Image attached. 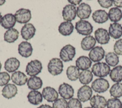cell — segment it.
<instances>
[{
	"label": "cell",
	"mask_w": 122,
	"mask_h": 108,
	"mask_svg": "<svg viewBox=\"0 0 122 108\" xmlns=\"http://www.w3.org/2000/svg\"><path fill=\"white\" fill-rule=\"evenodd\" d=\"M28 101L32 105H38L42 101V94L37 90H31L29 92L27 96Z\"/></svg>",
	"instance_id": "obj_24"
},
{
	"label": "cell",
	"mask_w": 122,
	"mask_h": 108,
	"mask_svg": "<svg viewBox=\"0 0 122 108\" xmlns=\"http://www.w3.org/2000/svg\"><path fill=\"white\" fill-rule=\"evenodd\" d=\"M52 108H68V102L63 98H58L53 103Z\"/></svg>",
	"instance_id": "obj_37"
},
{
	"label": "cell",
	"mask_w": 122,
	"mask_h": 108,
	"mask_svg": "<svg viewBox=\"0 0 122 108\" xmlns=\"http://www.w3.org/2000/svg\"><path fill=\"white\" fill-rule=\"evenodd\" d=\"M110 66L105 62H97L93 65L92 68V73L96 77L103 78L110 74Z\"/></svg>",
	"instance_id": "obj_1"
},
{
	"label": "cell",
	"mask_w": 122,
	"mask_h": 108,
	"mask_svg": "<svg viewBox=\"0 0 122 108\" xmlns=\"http://www.w3.org/2000/svg\"><path fill=\"white\" fill-rule=\"evenodd\" d=\"M75 28L79 34L85 36H89L93 31V26L91 23L82 20L76 22Z\"/></svg>",
	"instance_id": "obj_3"
},
{
	"label": "cell",
	"mask_w": 122,
	"mask_h": 108,
	"mask_svg": "<svg viewBox=\"0 0 122 108\" xmlns=\"http://www.w3.org/2000/svg\"><path fill=\"white\" fill-rule=\"evenodd\" d=\"M112 80L115 82H120L122 81V66L119 65L114 67L109 74Z\"/></svg>",
	"instance_id": "obj_29"
},
{
	"label": "cell",
	"mask_w": 122,
	"mask_h": 108,
	"mask_svg": "<svg viewBox=\"0 0 122 108\" xmlns=\"http://www.w3.org/2000/svg\"><path fill=\"white\" fill-rule=\"evenodd\" d=\"M105 51L102 47L96 46L92 48L89 53L90 59L93 62H99L104 58Z\"/></svg>",
	"instance_id": "obj_12"
},
{
	"label": "cell",
	"mask_w": 122,
	"mask_h": 108,
	"mask_svg": "<svg viewBox=\"0 0 122 108\" xmlns=\"http://www.w3.org/2000/svg\"><path fill=\"white\" fill-rule=\"evenodd\" d=\"M76 54L74 47L71 44H67L61 49L60 58L63 61L66 62L71 61Z\"/></svg>",
	"instance_id": "obj_4"
},
{
	"label": "cell",
	"mask_w": 122,
	"mask_h": 108,
	"mask_svg": "<svg viewBox=\"0 0 122 108\" xmlns=\"http://www.w3.org/2000/svg\"><path fill=\"white\" fill-rule=\"evenodd\" d=\"M1 67H2V65H1V63L0 62V69H1Z\"/></svg>",
	"instance_id": "obj_47"
},
{
	"label": "cell",
	"mask_w": 122,
	"mask_h": 108,
	"mask_svg": "<svg viewBox=\"0 0 122 108\" xmlns=\"http://www.w3.org/2000/svg\"><path fill=\"white\" fill-rule=\"evenodd\" d=\"M108 14L109 19L112 22H116L122 19V11L118 8L113 7L110 9Z\"/></svg>",
	"instance_id": "obj_31"
},
{
	"label": "cell",
	"mask_w": 122,
	"mask_h": 108,
	"mask_svg": "<svg viewBox=\"0 0 122 108\" xmlns=\"http://www.w3.org/2000/svg\"><path fill=\"white\" fill-rule=\"evenodd\" d=\"M81 0H68V2H69L71 4V5H74V6H75V5H78L81 2Z\"/></svg>",
	"instance_id": "obj_43"
},
{
	"label": "cell",
	"mask_w": 122,
	"mask_h": 108,
	"mask_svg": "<svg viewBox=\"0 0 122 108\" xmlns=\"http://www.w3.org/2000/svg\"><path fill=\"white\" fill-rule=\"evenodd\" d=\"M19 31L14 28L8 29L4 34V39L8 43H13L19 37Z\"/></svg>",
	"instance_id": "obj_30"
},
{
	"label": "cell",
	"mask_w": 122,
	"mask_h": 108,
	"mask_svg": "<svg viewBox=\"0 0 122 108\" xmlns=\"http://www.w3.org/2000/svg\"><path fill=\"white\" fill-rule=\"evenodd\" d=\"M43 98L49 102H54L58 99L59 95L55 88L50 86L43 88L42 91Z\"/></svg>",
	"instance_id": "obj_15"
},
{
	"label": "cell",
	"mask_w": 122,
	"mask_h": 108,
	"mask_svg": "<svg viewBox=\"0 0 122 108\" xmlns=\"http://www.w3.org/2000/svg\"><path fill=\"white\" fill-rule=\"evenodd\" d=\"M92 18L95 22L99 24L106 22L109 19L108 14L103 10H98L94 11L92 14Z\"/></svg>",
	"instance_id": "obj_23"
},
{
	"label": "cell",
	"mask_w": 122,
	"mask_h": 108,
	"mask_svg": "<svg viewBox=\"0 0 122 108\" xmlns=\"http://www.w3.org/2000/svg\"><path fill=\"white\" fill-rule=\"evenodd\" d=\"M5 2H6V0H0V6L3 5Z\"/></svg>",
	"instance_id": "obj_45"
},
{
	"label": "cell",
	"mask_w": 122,
	"mask_h": 108,
	"mask_svg": "<svg viewBox=\"0 0 122 108\" xmlns=\"http://www.w3.org/2000/svg\"><path fill=\"white\" fill-rule=\"evenodd\" d=\"M79 69L75 66H70L66 70L68 79L71 81H75L79 79L80 75Z\"/></svg>",
	"instance_id": "obj_33"
},
{
	"label": "cell",
	"mask_w": 122,
	"mask_h": 108,
	"mask_svg": "<svg viewBox=\"0 0 122 108\" xmlns=\"http://www.w3.org/2000/svg\"><path fill=\"white\" fill-rule=\"evenodd\" d=\"M12 81L18 86H23L25 85L28 81L27 76L20 71H17L13 72L11 76Z\"/></svg>",
	"instance_id": "obj_20"
},
{
	"label": "cell",
	"mask_w": 122,
	"mask_h": 108,
	"mask_svg": "<svg viewBox=\"0 0 122 108\" xmlns=\"http://www.w3.org/2000/svg\"><path fill=\"white\" fill-rule=\"evenodd\" d=\"M113 50L115 54L122 55V39L117 40L113 46Z\"/></svg>",
	"instance_id": "obj_40"
},
{
	"label": "cell",
	"mask_w": 122,
	"mask_h": 108,
	"mask_svg": "<svg viewBox=\"0 0 122 108\" xmlns=\"http://www.w3.org/2000/svg\"><path fill=\"white\" fill-rule=\"evenodd\" d=\"M18 50L20 56L27 58L31 55L33 48L30 42L27 41H23L19 44Z\"/></svg>",
	"instance_id": "obj_16"
},
{
	"label": "cell",
	"mask_w": 122,
	"mask_h": 108,
	"mask_svg": "<svg viewBox=\"0 0 122 108\" xmlns=\"http://www.w3.org/2000/svg\"><path fill=\"white\" fill-rule=\"evenodd\" d=\"M96 40L91 35L86 36L83 38L81 42V46L84 50L88 51L93 48L96 44Z\"/></svg>",
	"instance_id": "obj_27"
},
{
	"label": "cell",
	"mask_w": 122,
	"mask_h": 108,
	"mask_svg": "<svg viewBox=\"0 0 122 108\" xmlns=\"http://www.w3.org/2000/svg\"><path fill=\"white\" fill-rule=\"evenodd\" d=\"M49 72L52 76H57L61 74L63 71V64L61 59L57 58L51 59L47 66Z\"/></svg>",
	"instance_id": "obj_2"
},
{
	"label": "cell",
	"mask_w": 122,
	"mask_h": 108,
	"mask_svg": "<svg viewBox=\"0 0 122 108\" xmlns=\"http://www.w3.org/2000/svg\"><path fill=\"white\" fill-rule=\"evenodd\" d=\"M2 15H1V13L0 12V24L1 22V20H2Z\"/></svg>",
	"instance_id": "obj_46"
},
{
	"label": "cell",
	"mask_w": 122,
	"mask_h": 108,
	"mask_svg": "<svg viewBox=\"0 0 122 108\" xmlns=\"http://www.w3.org/2000/svg\"><path fill=\"white\" fill-rule=\"evenodd\" d=\"M20 66V61L16 58L11 57L8 59L4 63V69L8 72H14Z\"/></svg>",
	"instance_id": "obj_18"
},
{
	"label": "cell",
	"mask_w": 122,
	"mask_h": 108,
	"mask_svg": "<svg viewBox=\"0 0 122 108\" xmlns=\"http://www.w3.org/2000/svg\"><path fill=\"white\" fill-rule=\"evenodd\" d=\"M27 83L28 88L32 90H37L40 89L43 84L41 79L37 76L30 77L28 79Z\"/></svg>",
	"instance_id": "obj_28"
},
{
	"label": "cell",
	"mask_w": 122,
	"mask_h": 108,
	"mask_svg": "<svg viewBox=\"0 0 122 108\" xmlns=\"http://www.w3.org/2000/svg\"><path fill=\"white\" fill-rule=\"evenodd\" d=\"M95 39L100 44H106L109 43L110 37L108 31L103 28H98L94 32Z\"/></svg>",
	"instance_id": "obj_11"
},
{
	"label": "cell",
	"mask_w": 122,
	"mask_h": 108,
	"mask_svg": "<svg viewBox=\"0 0 122 108\" xmlns=\"http://www.w3.org/2000/svg\"><path fill=\"white\" fill-rule=\"evenodd\" d=\"M109 34L111 37L114 39H118L122 36V26L121 24L114 22L110 25Z\"/></svg>",
	"instance_id": "obj_25"
},
{
	"label": "cell",
	"mask_w": 122,
	"mask_h": 108,
	"mask_svg": "<svg viewBox=\"0 0 122 108\" xmlns=\"http://www.w3.org/2000/svg\"><path fill=\"white\" fill-rule=\"evenodd\" d=\"M10 79V75L7 72H0V86H4L8 84Z\"/></svg>",
	"instance_id": "obj_38"
},
{
	"label": "cell",
	"mask_w": 122,
	"mask_h": 108,
	"mask_svg": "<svg viewBox=\"0 0 122 108\" xmlns=\"http://www.w3.org/2000/svg\"><path fill=\"white\" fill-rule=\"evenodd\" d=\"M105 60L106 63L111 67H115L119 62L118 56L113 52L107 53L105 55Z\"/></svg>",
	"instance_id": "obj_34"
},
{
	"label": "cell",
	"mask_w": 122,
	"mask_h": 108,
	"mask_svg": "<svg viewBox=\"0 0 122 108\" xmlns=\"http://www.w3.org/2000/svg\"><path fill=\"white\" fill-rule=\"evenodd\" d=\"M110 95L114 98H119L122 97V83L117 82L111 87L109 90Z\"/></svg>",
	"instance_id": "obj_35"
},
{
	"label": "cell",
	"mask_w": 122,
	"mask_h": 108,
	"mask_svg": "<svg viewBox=\"0 0 122 108\" xmlns=\"http://www.w3.org/2000/svg\"><path fill=\"white\" fill-rule=\"evenodd\" d=\"M74 26L70 21L61 22L58 27V31L60 34L64 36L70 35L73 31Z\"/></svg>",
	"instance_id": "obj_26"
},
{
	"label": "cell",
	"mask_w": 122,
	"mask_h": 108,
	"mask_svg": "<svg viewBox=\"0 0 122 108\" xmlns=\"http://www.w3.org/2000/svg\"><path fill=\"white\" fill-rule=\"evenodd\" d=\"M113 3L117 8H122V0H113Z\"/></svg>",
	"instance_id": "obj_42"
},
{
	"label": "cell",
	"mask_w": 122,
	"mask_h": 108,
	"mask_svg": "<svg viewBox=\"0 0 122 108\" xmlns=\"http://www.w3.org/2000/svg\"><path fill=\"white\" fill-rule=\"evenodd\" d=\"M76 67L80 70H85L89 69L92 64V61L85 56L79 57L76 60Z\"/></svg>",
	"instance_id": "obj_21"
},
{
	"label": "cell",
	"mask_w": 122,
	"mask_h": 108,
	"mask_svg": "<svg viewBox=\"0 0 122 108\" xmlns=\"http://www.w3.org/2000/svg\"><path fill=\"white\" fill-rule=\"evenodd\" d=\"M93 74L92 72L89 70H82L80 72L79 79L81 84L87 85L89 84L92 80Z\"/></svg>",
	"instance_id": "obj_32"
},
{
	"label": "cell",
	"mask_w": 122,
	"mask_h": 108,
	"mask_svg": "<svg viewBox=\"0 0 122 108\" xmlns=\"http://www.w3.org/2000/svg\"><path fill=\"white\" fill-rule=\"evenodd\" d=\"M16 22L14 15L12 13H8L2 17L1 25L5 29L12 28L15 25Z\"/></svg>",
	"instance_id": "obj_22"
},
{
	"label": "cell",
	"mask_w": 122,
	"mask_h": 108,
	"mask_svg": "<svg viewBox=\"0 0 122 108\" xmlns=\"http://www.w3.org/2000/svg\"><path fill=\"white\" fill-rule=\"evenodd\" d=\"M42 66L41 62L38 59L31 60L28 63L25 71L27 74L30 77L36 76L41 72Z\"/></svg>",
	"instance_id": "obj_5"
},
{
	"label": "cell",
	"mask_w": 122,
	"mask_h": 108,
	"mask_svg": "<svg viewBox=\"0 0 122 108\" xmlns=\"http://www.w3.org/2000/svg\"><path fill=\"white\" fill-rule=\"evenodd\" d=\"M92 88L88 85H85L81 86L77 91L78 99L82 102H86L92 98Z\"/></svg>",
	"instance_id": "obj_8"
},
{
	"label": "cell",
	"mask_w": 122,
	"mask_h": 108,
	"mask_svg": "<svg viewBox=\"0 0 122 108\" xmlns=\"http://www.w3.org/2000/svg\"><path fill=\"white\" fill-rule=\"evenodd\" d=\"M36 29L34 25L30 23H26L22 27L20 34L22 38L26 40L30 39L35 35Z\"/></svg>",
	"instance_id": "obj_14"
},
{
	"label": "cell",
	"mask_w": 122,
	"mask_h": 108,
	"mask_svg": "<svg viewBox=\"0 0 122 108\" xmlns=\"http://www.w3.org/2000/svg\"><path fill=\"white\" fill-rule=\"evenodd\" d=\"M90 103L93 108H105L107 105V100L104 97L96 95L91 98Z\"/></svg>",
	"instance_id": "obj_17"
},
{
	"label": "cell",
	"mask_w": 122,
	"mask_h": 108,
	"mask_svg": "<svg viewBox=\"0 0 122 108\" xmlns=\"http://www.w3.org/2000/svg\"><path fill=\"white\" fill-rule=\"evenodd\" d=\"M93 108L90 107H86V108Z\"/></svg>",
	"instance_id": "obj_48"
},
{
	"label": "cell",
	"mask_w": 122,
	"mask_h": 108,
	"mask_svg": "<svg viewBox=\"0 0 122 108\" xmlns=\"http://www.w3.org/2000/svg\"><path fill=\"white\" fill-rule=\"evenodd\" d=\"M107 108H122V102L118 98H111L107 101Z\"/></svg>",
	"instance_id": "obj_36"
},
{
	"label": "cell",
	"mask_w": 122,
	"mask_h": 108,
	"mask_svg": "<svg viewBox=\"0 0 122 108\" xmlns=\"http://www.w3.org/2000/svg\"><path fill=\"white\" fill-rule=\"evenodd\" d=\"M110 84L108 81L102 78L95 79L91 85L92 89L99 93L105 92L108 90Z\"/></svg>",
	"instance_id": "obj_6"
},
{
	"label": "cell",
	"mask_w": 122,
	"mask_h": 108,
	"mask_svg": "<svg viewBox=\"0 0 122 108\" xmlns=\"http://www.w3.org/2000/svg\"><path fill=\"white\" fill-rule=\"evenodd\" d=\"M76 11L78 18L82 20L89 18L92 13L91 6L84 2L81 3L77 7Z\"/></svg>",
	"instance_id": "obj_13"
},
{
	"label": "cell",
	"mask_w": 122,
	"mask_h": 108,
	"mask_svg": "<svg viewBox=\"0 0 122 108\" xmlns=\"http://www.w3.org/2000/svg\"><path fill=\"white\" fill-rule=\"evenodd\" d=\"M14 16L18 23H26L31 19V11L29 9L21 8L16 11Z\"/></svg>",
	"instance_id": "obj_7"
},
{
	"label": "cell",
	"mask_w": 122,
	"mask_h": 108,
	"mask_svg": "<svg viewBox=\"0 0 122 108\" xmlns=\"http://www.w3.org/2000/svg\"><path fill=\"white\" fill-rule=\"evenodd\" d=\"M77 11L75 6L68 4L64 7L62 11V16L64 20L71 21L74 20L76 16Z\"/></svg>",
	"instance_id": "obj_10"
},
{
	"label": "cell",
	"mask_w": 122,
	"mask_h": 108,
	"mask_svg": "<svg viewBox=\"0 0 122 108\" xmlns=\"http://www.w3.org/2000/svg\"><path fill=\"white\" fill-rule=\"evenodd\" d=\"M2 95L7 99H10L14 97L18 92V89L15 85L13 84H8L5 85L1 91Z\"/></svg>",
	"instance_id": "obj_19"
},
{
	"label": "cell",
	"mask_w": 122,
	"mask_h": 108,
	"mask_svg": "<svg viewBox=\"0 0 122 108\" xmlns=\"http://www.w3.org/2000/svg\"><path fill=\"white\" fill-rule=\"evenodd\" d=\"M68 108H82L81 102L76 98H71L68 102Z\"/></svg>",
	"instance_id": "obj_39"
},
{
	"label": "cell",
	"mask_w": 122,
	"mask_h": 108,
	"mask_svg": "<svg viewBox=\"0 0 122 108\" xmlns=\"http://www.w3.org/2000/svg\"><path fill=\"white\" fill-rule=\"evenodd\" d=\"M37 108H52L50 105L47 104H42L40 105Z\"/></svg>",
	"instance_id": "obj_44"
},
{
	"label": "cell",
	"mask_w": 122,
	"mask_h": 108,
	"mask_svg": "<svg viewBox=\"0 0 122 108\" xmlns=\"http://www.w3.org/2000/svg\"><path fill=\"white\" fill-rule=\"evenodd\" d=\"M58 92L63 98L65 99H70L74 95V90L72 87L66 83L61 84L58 88Z\"/></svg>",
	"instance_id": "obj_9"
},
{
	"label": "cell",
	"mask_w": 122,
	"mask_h": 108,
	"mask_svg": "<svg viewBox=\"0 0 122 108\" xmlns=\"http://www.w3.org/2000/svg\"><path fill=\"white\" fill-rule=\"evenodd\" d=\"M98 2L100 5L104 8H109L112 5L113 1L110 0H98Z\"/></svg>",
	"instance_id": "obj_41"
}]
</instances>
